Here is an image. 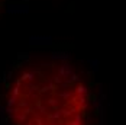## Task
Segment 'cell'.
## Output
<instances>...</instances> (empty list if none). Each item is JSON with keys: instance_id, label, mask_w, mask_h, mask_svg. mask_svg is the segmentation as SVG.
Masks as SVG:
<instances>
[{"instance_id": "cell-1", "label": "cell", "mask_w": 126, "mask_h": 125, "mask_svg": "<svg viewBox=\"0 0 126 125\" xmlns=\"http://www.w3.org/2000/svg\"><path fill=\"white\" fill-rule=\"evenodd\" d=\"M6 112L12 125H90L91 92L74 64L41 58L13 79Z\"/></svg>"}]
</instances>
